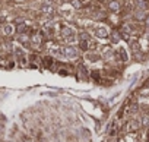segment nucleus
Wrapping results in <instances>:
<instances>
[{
    "label": "nucleus",
    "mask_w": 149,
    "mask_h": 142,
    "mask_svg": "<svg viewBox=\"0 0 149 142\" xmlns=\"http://www.w3.org/2000/svg\"><path fill=\"white\" fill-rule=\"evenodd\" d=\"M108 9L111 12H118L121 9V3L118 2V0H111V2L108 3Z\"/></svg>",
    "instance_id": "obj_3"
},
{
    "label": "nucleus",
    "mask_w": 149,
    "mask_h": 142,
    "mask_svg": "<svg viewBox=\"0 0 149 142\" xmlns=\"http://www.w3.org/2000/svg\"><path fill=\"white\" fill-rule=\"evenodd\" d=\"M94 32H95V35H97L98 38H105V37H108V31H107L105 27H97Z\"/></svg>",
    "instance_id": "obj_2"
},
{
    "label": "nucleus",
    "mask_w": 149,
    "mask_h": 142,
    "mask_svg": "<svg viewBox=\"0 0 149 142\" xmlns=\"http://www.w3.org/2000/svg\"><path fill=\"white\" fill-rule=\"evenodd\" d=\"M145 22H146V27L149 28V15H148V16L145 18Z\"/></svg>",
    "instance_id": "obj_6"
},
{
    "label": "nucleus",
    "mask_w": 149,
    "mask_h": 142,
    "mask_svg": "<svg viewBox=\"0 0 149 142\" xmlns=\"http://www.w3.org/2000/svg\"><path fill=\"white\" fill-rule=\"evenodd\" d=\"M88 60H91V62H97V60H100V56H98L97 53H88Z\"/></svg>",
    "instance_id": "obj_5"
},
{
    "label": "nucleus",
    "mask_w": 149,
    "mask_h": 142,
    "mask_svg": "<svg viewBox=\"0 0 149 142\" xmlns=\"http://www.w3.org/2000/svg\"><path fill=\"white\" fill-rule=\"evenodd\" d=\"M61 35L63 38H66L67 41H72L74 38V35H76V32H74V29L72 27H63L61 28Z\"/></svg>",
    "instance_id": "obj_1"
},
{
    "label": "nucleus",
    "mask_w": 149,
    "mask_h": 142,
    "mask_svg": "<svg viewBox=\"0 0 149 142\" xmlns=\"http://www.w3.org/2000/svg\"><path fill=\"white\" fill-rule=\"evenodd\" d=\"M146 38H148V40H149V32H148V34H146Z\"/></svg>",
    "instance_id": "obj_7"
},
{
    "label": "nucleus",
    "mask_w": 149,
    "mask_h": 142,
    "mask_svg": "<svg viewBox=\"0 0 149 142\" xmlns=\"http://www.w3.org/2000/svg\"><path fill=\"white\" fill-rule=\"evenodd\" d=\"M42 64L48 69V67H51V64H53V59L51 57H44L42 59Z\"/></svg>",
    "instance_id": "obj_4"
}]
</instances>
